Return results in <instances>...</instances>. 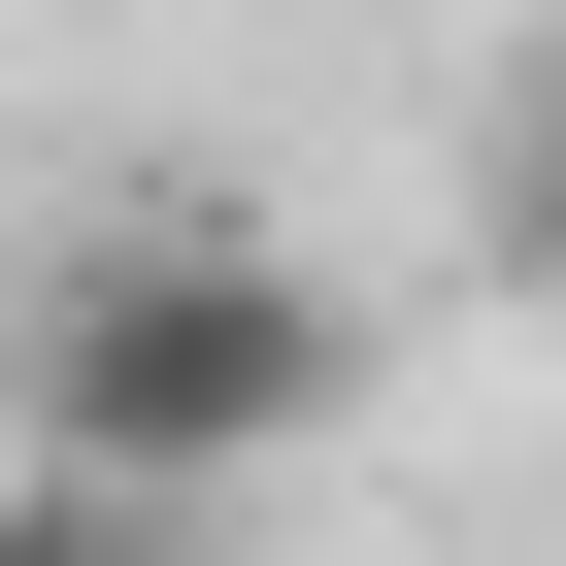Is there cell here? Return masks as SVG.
<instances>
[{"label": "cell", "mask_w": 566, "mask_h": 566, "mask_svg": "<svg viewBox=\"0 0 566 566\" xmlns=\"http://www.w3.org/2000/svg\"><path fill=\"white\" fill-rule=\"evenodd\" d=\"M334 400H367V301L266 200H67L34 266H0V467H67V500H167L200 533V500L301 467Z\"/></svg>", "instance_id": "obj_1"}, {"label": "cell", "mask_w": 566, "mask_h": 566, "mask_svg": "<svg viewBox=\"0 0 566 566\" xmlns=\"http://www.w3.org/2000/svg\"><path fill=\"white\" fill-rule=\"evenodd\" d=\"M0 566H200V533H167V500H67V467H34V500H0Z\"/></svg>", "instance_id": "obj_2"}, {"label": "cell", "mask_w": 566, "mask_h": 566, "mask_svg": "<svg viewBox=\"0 0 566 566\" xmlns=\"http://www.w3.org/2000/svg\"><path fill=\"white\" fill-rule=\"evenodd\" d=\"M500 266H533V301H566V101L500 134Z\"/></svg>", "instance_id": "obj_3"}, {"label": "cell", "mask_w": 566, "mask_h": 566, "mask_svg": "<svg viewBox=\"0 0 566 566\" xmlns=\"http://www.w3.org/2000/svg\"><path fill=\"white\" fill-rule=\"evenodd\" d=\"M0 500H34V467H0Z\"/></svg>", "instance_id": "obj_4"}]
</instances>
